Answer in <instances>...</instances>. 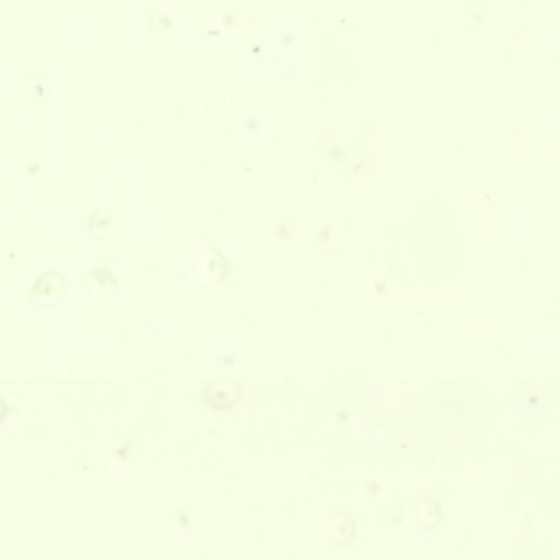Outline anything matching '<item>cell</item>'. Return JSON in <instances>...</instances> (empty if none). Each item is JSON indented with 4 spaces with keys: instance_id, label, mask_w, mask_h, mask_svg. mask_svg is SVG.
Segmentation results:
<instances>
[{
    "instance_id": "obj_1",
    "label": "cell",
    "mask_w": 560,
    "mask_h": 560,
    "mask_svg": "<svg viewBox=\"0 0 560 560\" xmlns=\"http://www.w3.org/2000/svg\"><path fill=\"white\" fill-rule=\"evenodd\" d=\"M203 395L206 403L212 409H231L240 400V391L229 383L215 382L205 387Z\"/></svg>"
}]
</instances>
